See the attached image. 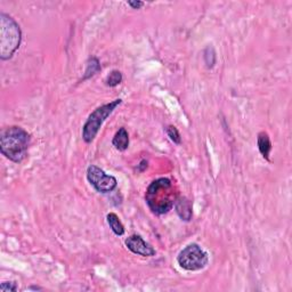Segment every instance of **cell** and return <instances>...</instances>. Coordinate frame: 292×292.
<instances>
[{
    "label": "cell",
    "mask_w": 292,
    "mask_h": 292,
    "mask_svg": "<svg viewBox=\"0 0 292 292\" xmlns=\"http://www.w3.org/2000/svg\"><path fill=\"white\" fill-rule=\"evenodd\" d=\"M106 220H107L108 226H110V228L112 229V232H113L115 235L121 236V235L124 234V226H123V224L121 223V220H120V218L118 217L116 213H114V212L107 213Z\"/></svg>",
    "instance_id": "8fae6325"
},
{
    "label": "cell",
    "mask_w": 292,
    "mask_h": 292,
    "mask_svg": "<svg viewBox=\"0 0 292 292\" xmlns=\"http://www.w3.org/2000/svg\"><path fill=\"white\" fill-rule=\"evenodd\" d=\"M0 291L1 292H15L17 291V284L14 281H5L0 286Z\"/></svg>",
    "instance_id": "2e32d148"
},
{
    "label": "cell",
    "mask_w": 292,
    "mask_h": 292,
    "mask_svg": "<svg viewBox=\"0 0 292 292\" xmlns=\"http://www.w3.org/2000/svg\"><path fill=\"white\" fill-rule=\"evenodd\" d=\"M122 83V73L118 70H113L110 75L105 79V85L107 87H116V86Z\"/></svg>",
    "instance_id": "5bb4252c"
},
{
    "label": "cell",
    "mask_w": 292,
    "mask_h": 292,
    "mask_svg": "<svg viewBox=\"0 0 292 292\" xmlns=\"http://www.w3.org/2000/svg\"><path fill=\"white\" fill-rule=\"evenodd\" d=\"M121 103V98H116L110 103L104 104L102 106L97 107L94 112H92L91 115L88 116L87 121H86L83 127V139L85 143L91 144L94 141L105 120L113 113V111Z\"/></svg>",
    "instance_id": "277c9868"
},
{
    "label": "cell",
    "mask_w": 292,
    "mask_h": 292,
    "mask_svg": "<svg viewBox=\"0 0 292 292\" xmlns=\"http://www.w3.org/2000/svg\"><path fill=\"white\" fill-rule=\"evenodd\" d=\"M128 5H129L132 9H139L141 7L144 6L143 1H128Z\"/></svg>",
    "instance_id": "e0dca14e"
},
{
    "label": "cell",
    "mask_w": 292,
    "mask_h": 292,
    "mask_svg": "<svg viewBox=\"0 0 292 292\" xmlns=\"http://www.w3.org/2000/svg\"><path fill=\"white\" fill-rule=\"evenodd\" d=\"M127 248L132 254L142 257H153L155 256V249L150 243H147L141 235H130L126 240Z\"/></svg>",
    "instance_id": "52a82bcc"
},
{
    "label": "cell",
    "mask_w": 292,
    "mask_h": 292,
    "mask_svg": "<svg viewBox=\"0 0 292 292\" xmlns=\"http://www.w3.org/2000/svg\"><path fill=\"white\" fill-rule=\"evenodd\" d=\"M100 71V64L98 58L96 57H89L87 63H86V71L83 78V81L89 79V78L94 77L97 72Z\"/></svg>",
    "instance_id": "7c38bea8"
},
{
    "label": "cell",
    "mask_w": 292,
    "mask_h": 292,
    "mask_svg": "<svg viewBox=\"0 0 292 292\" xmlns=\"http://www.w3.org/2000/svg\"><path fill=\"white\" fill-rule=\"evenodd\" d=\"M28 290H42V288H39V287H30V288H28Z\"/></svg>",
    "instance_id": "ac0fdd59"
},
{
    "label": "cell",
    "mask_w": 292,
    "mask_h": 292,
    "mask_svg": "<svg viewBox=\"0 0 292 292\" xmlns=\"http://www.w3.org/2000/svg\"><path fill=\"white\" fill-rule=\"evenodd\" d=\"M112 144L116 150L119 151H126L129 147V134L126 130V128H120V129L115 132L113 139H112Z\"/></svg>",
    "instance_id": "30bf717a"
},
{
    "label": "cell",
    "mask_w": 292,
    "mask_h": 292,
    "mask_svg": "<svg viewBox=\"0 0 292 292\" xmlns=\"http://www.w3.org/2000/svg\"><path fill=\"white\" fill-rule=\"evenodd\" d=\"M22 41V31L18 23L5 13H0V58L10 60L19 48Z\"/></svg>",
    "instance_id": "3957f363"
},
{
    "label": "cell",
    "mask_w": 292,
    "mask_h": 292,
    "mask_svg": "<svg viewBox=\"0 0 292 292\" xmlns=\"http://www.w3.org/2000/svg\"><path fill=\"white\" fill-rule=\"evenodd\" d=\"M203 60H204L205 66H207L208 69H212L213 66H215L216 61H217V56H216L215 49H213V47H211V46H208V47L204 49Z\"/></svg>",
    "instance_id": "4fadbf2b"
},
{
    "label": "cell",
    "mask_w": 292,
    "mask_h": 292,
    "mask_svg": "<svg viewBox=\"0 0 292 292\" xmlns=\"http://www.w3.org/2000/svg\"><path fill=\"white\" fill-rule=\"evenodd\" d=\"M166 132H167V135H168V137L170 138L171 142H174L175 144H177V145H179V144L182 143L181 134H179V131H178L177 128L175 126H173V124H169V126H167Z\"/></svg>",
    "instance_id": "9a60e30c"
},
{
    "label": "cell",
    "mask_w": 292,
    "mask_h": 292,
    "mask_svg": "<svg viewBox=\"0 0 292 292\" xmlns=\"http://www.w3.org/2000/svg\"><path fill=\"white\" fill-rule=\"evenodd\" d=\"M175 209H176L177 215L182 220L191 221L193 217V209L192 203L186 196H177L176 201H175Z\"/></svg>",
    "instance_id": "ba28073f"
},
{
    "label": "cell",
    "mask_w": 292,
    "mask_h": 292,
    "mask_svg": "<svg viewBox=\"0 0 292 292\" xmlns=\"http://www.w3.org/2000/svg\"><path fill=\"white\" fill-rule=\"evenodd\" d=\"M174 185L169 178L155 179L150 184L145 193V201L152 212L157 216L168 213L174 208L175 201Z\"/></svg>",
    "instance_id": "7a4b0ae2"
},
{
    "label": "cell",
    "mask_w": 292,
    "mask_h": 292,
    "mask_svg": "<svg viewBox=\"0 0 292 292\" xmlns=\"http://www.w3.org/2000/svg\"><path fill=\"white\" fill-rule=\"evenodd\" d=\"M257 145H258V150L260 154L263 155L265 160L270 161V154L272 151V143L271 138L268 136L267 132L260 131L258 136H257Z\"/></svg>",
    "instance_id": "9c48e42d"
},
{
    "label": "cell",
    "mask_w": 292,
    "mask_h": 292,
    "mask_svg": "<svg viewBox=\"0 0 292 292\" xmlns=\"http://www.w3.org/2000/svg\"><path fill=\"white\" fill-rule=\"evenodd\" d=\"M177 263L183 270L189 272L201 271L209 263V256L200 245L191 243L183 249L177 256Z\"/></svg>",
    "instance_id": "5b68a950"
},
{
    "label": "cell",
    "mask_w": 292,
    "mask_h": 292,
    "mask_svg": "<svg viewBox=\"0 0 292 292\" xmlns=\"http://www.w3.org/2000/svg\"><path fill=\"white\" fill-rule=\"evenodd\" d=\"M87 179L97 192L106 194L113 192L118 186V181L114 176L107 175L103 169L97 166H89L87 169Z\"/></svg>",
    "instance_id": "8992f818"
},
{
    "label": "cell",
    "mask_w": 292,
    "mask_h": 292,
    "mask_svg": "<svg viewBox=\"0 0 292 292\" xmlns=\"http://www.w3.org/2000/svg\"><path fill=\"white\" fill-rule=\"evenodd\" d=\"M30 143L31 136L22 127H7L0 135V152L8 160L21 163L28 155Z\"/></svg>",
    "instance_id": "6da1fadb"
}]
</instances>
